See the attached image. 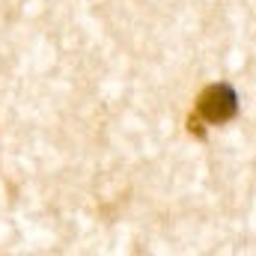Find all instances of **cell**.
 Wrapping results in <instances>:
<instances>
[{
  "label": "cell",
  "instance_id": "6da1fadb",
  "mask_svg": "<svg viewBox=\"0 0 256 256\" xmlns=\"http://www.w3.org/2000/svg\"><path fill=\"white\" fill-rule=\"evenodd\" d=\"M196 114L200 120L212 122V126H220V122H230L236 114H238V96L230 84H212L202 96H200V104H196Z\"/></svg>",
  "mask_w": 256,
  "mask_h": 256
}]
</instances>
